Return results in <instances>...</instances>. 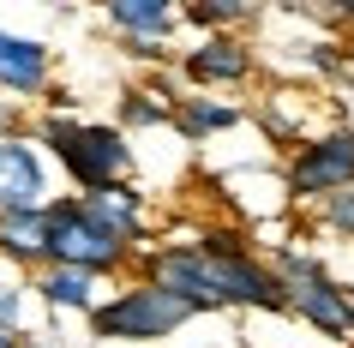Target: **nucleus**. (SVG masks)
<instances>
[{"instance_id":"obj_16","label":"nucleus","mask_w":354,"mask_h":348,"mask_svg":"<svg viewBox=\"0 0 354 348\" xmlns=\"http://www.w3.org/2000/svg\"><path fill=\"white\" fill-rule=\"evenodd\" d=\"M318 222H324V228H336V235H348V240H354V186H348V192H336V199H324V204H318Z\"/></svg>"},{"instance_id":"obj_18","label":"nucleus","mask_w":354,"mask_h":348,"mask_svg":"<svg viewBox=\"0 0 354 348\" xmlns=\"http://www.w3.org/2000/svg\"><path fill=\"white\" fill-rule=\"evenodd\" d=\"M0 348H24V336H6V330H0Z\"/></svg>"},{"instance_id":"obj_19","label":"nucleus","mask_w":354,"mask_h":348,"mask_svg":"<svg viewBox=\"0 0 354 348\" xmlns=\"http://www.w3.org/2000/svg\"><path fill=\"white\" fill-rule=\"evenodd\" d=\"M24 348H48V342H24Z\"/></svg>"},{"instance_id":"obj_5","label":"nucleus","mask_w":354,"mask_h":348,"mask_svg":"<svg viewBox=\"0 0 354 348\" xmlns=\"http://www.w3.org/2000/svg\"><path fill=\"white\" fill-rule=\"evenodd\" d=\"M24 210H48V174L42 156L24 138H0V217H24Z\"/></svg>"},{"instance_id":"obj_12","label":"nucleus","mask_w":354,"mask_h":348,"mask_svg":"<svg viewBox=\"0 0 354 348\" xmlns=\"http://www.w3.org/2000/svg\"><path fill=\"white\" fill-rule=\"evenodd\" d=\"M109 24L114 30H138V42H162L168 24H174V12H168L162 0H114Z\"/></svg>"},{"instance_id":"obj_2","label":"nucleus","mask_w":354,"mask_h":348,"mask_svg":"<svg viewBox=\"0 0 354 348\" xmlns=\"http://www.w3.org/2000/svg\"><path fill=\"white\" fill-rule=\"evenodd\" d=\"M192 318V306L180 294L156 289V282H132L109 300V306L91 312V330L109 336V342H156V336H174V330Z\"/></svg>"},{"instance_id":"obj_13","label":"nucleus","mask_w":354,"mask_h":348,"mask_svg":"<svg viewBox=\"0 0 354 348\" xmlns=\"http://www.w3.org/2000/svg\"><path fill=\"white\" fill-rule=\"evenodd\" d=\"M234 120H241L234 109H223V102H205V96H180V102H174V127L187 132V138L223 132V127H234Z\"/></svg>"},{"instance_id":"obj_3","label":"nucleus","mask_w":354,"mask_h":348,"mask_svg":"<svg viewBox=\"0 0 354 348\" xmlns=\"http://www.w3.org/2000/svg\"><path fill=\"white\" fill-rule=\"evenodd\" d=\"M127 258H132V246H127V240H114L78 199L48 204V264H73V271L109 276V271H120Z\"/></svg>"},{"instance_id":"obj_1","label":"nucleus","mask_w":354,"mask_h":348,"mask_svg":"<svg viewBox=\"0 0 354 348\" xmlns=\"http://www.w3.org/2000/svg\"><path fill=\"white\" fill-rule=\"evenodd\" d=\"M42 145L60 156V168L73 174L84 192H102V186H127L132 174V145L120 127H78V120H42Z\"/></svg>"},{"instance_id":"obj_8","label":"nucleus","mask_w":354,"mask_h":348,"mask_svg":"<svg viewBox=\"0 0 354 348\" xmlns=\"http://www.w3.org/2000/svg\"><path fill=\"white\" fill-rule=\"evenodd\" d=\"M252 73V48L234 37H210L205 48H192L187 55V78L192 84H241Z\"/></svg>"},{"instance_id":"obj_6","label":"nucleus","mask_w":354,"mask_h":348,"mask_svg":"<svg viewBox=\"0 0 354 348\" xmlns=\"http://www.w3.org/2000/svg\"><path fill=\"white\" fill-rule=\"evenodd\" d=\"M282 289H288V306H295L306 324L330 330V336H354V289H336L324 271H313V276H288Z\"/></svg>"},{"instance_id":"obj_7","label":"nucleus","mask_w":354,"mask_h":348,"mask_svg":"<svg viewBox=\"0 0 354 348\" xmlns=\"http://www.w3.org/2000/svg\"><path fill=\"white\" fill-rule=\"evenodd\" d=\"M48 84V48L37 37H12L0 30V91L12 96H37Z\"/></svg>"},{"instance_id":"obj_10","label":"nucleus","mask_w":354,"mask_h":348,"mask_svg":"<svg viewBox=\"0 0 354 348\" xmlns=\"http://www.w3.org/2000/svg\"><path fill=\"white\" fill-rule=\"evenodd\" d=\"M0 258H12V264H42V271H48V210L0 217Z\"/></svg>"},{"instance_id":"obj_11","label":"nucleus","mask_w":354,"mask_h":348,"mask_svg":"<svg viewBox=\"0 0 354 348\" xmlns=\"http://www.w3.org/2000/svg\"><path fill=\"white\" fill-rule=\"evenodd\" d=\"M37 289L48 306H66V312H96V276L91 271H73V264H48L37 276Z\"/></svg>"},{"instance_id":"obj_4","label":"nucleus","mask_w":354,"mask_h":348,"mask_svg":"<svg viewBox=\"0 0 354 348\" xmlns=\"http://www.w3.org/2000/svg\"><path fill=\"white\" fill-rule=\"evenodd\" d=\"M354 186V127L342 132H324V138H306L295 150V163H288V192L295 199H336V192H348Z\"/></svg>"},{"instance_id":"obj_17","label":"nucleus","mask_w":354,"mask_h":348,"mask_svg":"<svg viewBox=\"0 0 354 348\" xmlns=\"http://www.w3.org/2000/svg\"><path fill=\"white\" fill-rule=\"evenodd\" d=\"M0 330L19 336V289H6V282H0Z\"/></svg>"},{"instance_id":"obj_15","label":"nucleus","mask_w":354,"mask_h":348,"mask_svg":"<svg viewBox=\"0 0 354 348\" xmlns=\"http://www.w3.org/2000/svg\"><path fill=\"white\" fill-rule=\"evenodd\" d=\"M120 120H127V127H156V120H174V109H168V102H150V91H132L127 102H120Z\"/></svg>"},{"instance_id":"obj_14","label":"nucleus","mask_w":354,"mask_h":348,"mask_svg":"<svg viewBox=\"0 0 354 348\" xmlns=\"http://www.w3.org/2000/svg\"><path fill=\"white\" fill-rule=\"evenodd\" d=\"M241 19H246L241 0H198V6H187V24H198V30H228Z\"/></svg>"},{"instance_id":"obj_9","label":"nucleus","mask_w":354,"mask_h":348,"mask_svg":"<svg viewBox=\"0 0 354 348\" xmlns=\"http://www.w3.org/2000/svg\"><path fill=\"white\" fill-rule=\"evenodd\" d=\"M78 204H84L114 240H127V246H132V240H145V204H138L132 186H102V192H84Z\"/></svg>"}]
</instances>
